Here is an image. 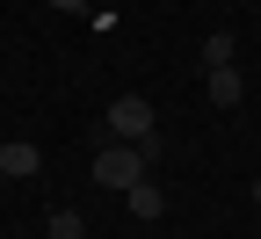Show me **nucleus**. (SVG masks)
Segmentation results:
<instances>
[{
    "instance_id": "1",
    "label": "nucleus",
    "mask_w": 261,
    "mask_h": 239,
    "mask_svg": "<svg viewBox=\"0 0 261 239\" xmlns=\"http://www.w3.org/2000/svg\"><path fill=\"white\" fill-rule=\"evenodd\" d=\"M102 123L116 130V145H145V138H152V123H160V116H152V101H145V94H116V101H109V116H102Z\"/></svg>"
},
{
    "instance_id": "2",
    "label": "nucleus",
    "mask_w": 261,
    "mask_h": 239,
    "mask_svg": "<svg viewBox=\"0 0 261 239\" xmlns=\"http://www.w3.org/2000/svg\"><path fill=\"white\" fill-rule=\"evenodd\" d=\"M152 174V167H145V152L138 145H102V152H94V181H102V189H130V181H145Z\"/></svg>"
},
{
    "instance_id": "3",
    "label": "nucleus",
    "mask_w": 261,
    "mask_h": 239,
    "mask_svg": "<svg viewBox=\"0 0 261 239\" xmlns=\"http://www.w3.org/2000/svg\"><path fill=\"white\" fill-rule=\"evenodd\" d=\"M123 203H130V218H145V225H152V218H167V189H160L152 174H145V181H130Z\"/></svg>"
},
{
    "instance_id": "4",
    "label": "nucleus",
    "mask_w": 261,
    "mask_h": 239,
    "mask_svg": "<svg viewBox=\"0 0 261 239\" xmlns=\"http://www.w3.org/2000/svg\"><path fill=\"white\" fill-rule=\"evenodd\" d=\"M203 94H211V109H232V101L247 94V80H240V65H211V73H203Z\"/></svg>"
},
{
    "instance_id": "5",
    "label": "nucleus",
    "mask_w": 261,
    "mask_h": 239,
    "mask_svg": "<svg viewBox=\"0 0 261 239\" xmlns=\"http://www.w3.org/2000/svg\"><path fill=\"white\" fill-rule=\"evenodd\" d=\"M37 167H44V152L29 145V138H8V145H0V174H8V181H29Z\"/></svg>"
},
{
    "instance_id": "6",
    "label": "nucleus",
    "mask_w": 261,
    "mask_h": 239,
    "mask_svg": "<svg viewBox=\"0 0 261 239\" xmlns=\"http://www.w3.org/2000/svg\"><path fill=\"white\" fill-rule=\"evenodd\" d=\"M211 65H232V37H225V29L203 37V73H211Z\"/></svg>"
},
{
    "instance_id": "7",
    "label": "nucleus",
    "mask_w": 261,
    "mask_h": 239,
    "mask_svg": "<svg viewBox=\"0 0 261 239\" xmlns=\"http://www.w3.org/2000/svg\"><path fill=\"white\" fill-rule=\"evenodd\" d=\"M51 239H87V225H80L73 210H51Z\"/></svg>"
},
{
    "instance_id": "8",
    "label": "nucleus",
    "mask_w": 261,
    "mask_h": 239,
    "mask_svg": "<svg viewBox=\"0 0 261 239\" xmlns=\"http://www.w3.org/2000/svg\"><path fill=\"white\" fill-rule=\"evenodd\" d=\"M44 8H87V0H44Z\"/></svg>"
}]
</instances>
